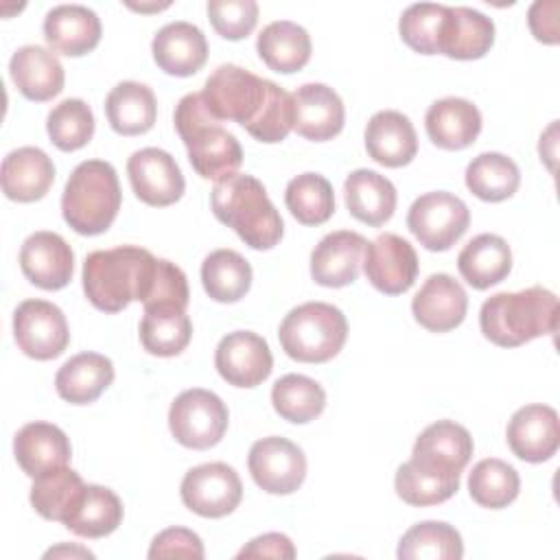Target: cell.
I'll return each mask as SVG.
<instances>
[{
	"instance_id": "obj_1",
	"label": "cell",
	"mask_w": 560,
	"mask_h": 560,
	"mask_svg": "<svg viewBox=\"0 0 560 560\" xmlns=\"http://www.w3.org/2000/svg\"><path fill=\"white\" fill-rule=\"evenodd\" d=\"M201 98L219 122H238L258 142H282L293 129V96L241 66H219L206 79Z\"/></svg>"
},
{
	"instance_id": "obj_2",
	"label": "cell",
	"mask_w": 560,
	"mask_h": 560,
	"mask_svg": "<svg viewBox=\"0 0 560 560\" xmlns=\"http://www.w3.org/2000/svg\"><path fill=\"white\" fill-rule=\"evenodd\" d=\"M158 258L136 245L96 249L83 260V291L90 304L105 313H118L129 302H144L151 293Z\"/></svg>"
},
{
	"instance_id": "obj_3",
	"label": "cell",
	"mask_w": 560,
	"mask_h": 560,
	"mask_svg": "<svg viewBox=\"0 0 560 560\" xmlns=\"http://www.w3.org/2000/svg\"><path fill=\"white\" fill-rule=\"evenodd\" d=\"M210 206L214 217L252 249H271L284 234L280 212L269 201L265 186L252 175L234 173L214 182Z\"/></svg>"
},
{
	"instance_id": "obj_4",
	"label": "cell",
	"mask_w": 560,
	"mask_h": 560,
	"mask_svg": "<svg viewBox=\"0 0 560 560\" xmlns=\"http://www.w3.org/2000/svg\"><path fill=\"white\" fill-rule=\"evenodd\" d=\"M479 326L488 341L516 348L558 328V298L545 287L490 295L479 313Z\"/></svg>"
},
{
	"instance_id": "obj_5",
	"label": "cell",
	"mask_w": 560,
	"mask_h": 560,
	"mask_svg": "<svg viewBox=\"0 0 560 560\" xmlns=\"http://www.w3.org/2000/svg\"><path fill=\"white\" fill-rule=\"evenodd\" d=\"M175 129L186 144L190 166L203 179H223L243 164V149L234 133L206 109L201 92L186 94L175 107Z\"/></svg>"
},
{
	"instance_id": "obj_6",
	"label": "cell",
	"mask_w": 560,
	"mask_h": 560,
	"mask_svg": "<svg viewBox=\"0 0 560 560\" xmlns=\"http://www.w3.org/2000/svg\"><path fill=\"white\" fill-rule=\"evenodd\" d=\"M122 192L114 166L85 160L68 177L61 195L63 221L83 236L103 234L120 210Z\"/></svg>"
},
{
	"instance_id": "obj_7",
	"label": "cell",
	"mask_w": 560,
	"mask_h": 560,
	"mask_svg": "<svg viewBox=\"0 0 560 560\" xmlns=\"http://www.w3.org/2000/svg\"><path fill=\"white\" fill-rule=\"evenodd\" d=\"M348 337L346 315L326 302H304L280 322L278 339L287 357L302 363H326Z\"/></svg>"
},
{
	"instance_id": "obj_8",
	"label": "cell",
	"mask_w": 560,
	"mask_h": 560,
	"mask_svg": "<svg viewBox=\"0 0 560 560\" xmlns=\"http://www.w3.org/2000/svg\"><path fill=\"white\" fill-rule=\"evenodd\" d=\"M225 402L208 389L192 387L182 392L168 409V429L173 438L195 451H206L221 442L228 429Z\"/></svg>"
},
{
	"instance_id": "obj_9",
	"label": "cell",
	"mask_w": 560,
	"mask_h": 560,
	"mask_svg": "<svg viewBox=\"0 0 560 560\" xmlns=\"http://www.w3.org/2000/svg\"><path fill=\"white\" fill-rule=\"evenodd\" d=\"M470 210L453 192L433 190L420 195L409 212L407 228L429 252L451 249L468 230Z\"/></svg>"
},
{
	"instance_id": "obj_10",
	"label": "cell",
	"mask_w": 560,
	"mask_h": 560,
	"mask_svg": "<svg viewBox=\"0 0 560 560\" xmlns=\"http://www.w3.org/2000/svg\"><path fill=\"white\" fill-rule=\"evenodd\" d=\"M13 337L18 348L37 361L57 359L70 343L63 311L46 300H24L18 304Z\"/></svg>"
},
{
	"instance_id": "obj_11",
	"label": "cell",
	"mask_w": 560,
	"mask_h": 560,
	"mask_svg": "<svg viewBox=\"0 0 560 560\" xmlns=\"http://www.w3.org/2000/svg\"><path fill=\"white\" fill-rule=\"evenodd\" d=\"M184 505L206 518H221L234 512L243 499V483L236 470L223 462L190 468L179 488Z\"/></svg>"
},
{
	"instance_id": "obj_12",
	"label": "cell",
	"mask_w": 560,
	"mask_h": 560,
	"mask_svg": "<svg viewBox=\"0 0 560 560\" xmlns=\"http://www.w3.org/2000/svg\"><path fill=\"white\" fill-rule=\"evenodd\" d=\"M247 468L258 488L269 494H291L306 477V457L287 438L269 435L252 444Z\"/></svg>"
},
{
	"instance_id": "obj_13",
	"label": "cell",
	"mask_w": 560,
	"mask_h": 560,
	"mask_svg": "<svg viewBox=\"0 0 560 560\" xmlns=\"http://www.w3.org/2000/svg\"><path fill=\"white\" fill-rule=\"evenodd\" d=\"M363 271L376 291L400 295L409 291L418 278V254L409 241L385 232L365 245Z\"/></svg>"
},
{
	"instance_id": "obj_14",
	"label": "cell",
	"mask_w": 560,
	"mask_h": 560,
	"mask_svg": "<svg viewBox=\"0 0 560 560\" xmlns=\"http://www.w3.org/2000/svg\"><path fill=\"white\" fill-rule=\"evenodd\" d=\"M129 184L140 201L164 208L184 195L186 182L175 158L162 149L147 147L127 160Z\"/></svg>"
},
{
	"instance_id": "obj_15",
	"label": "cell",
	"mask_w": 560,
	"mask_h": 560,
	"mask_svg": "<svg viewBox=\"0 0 560 560\" xmlns=\"http://www.w3.org/2000/svg\"><path fill=\"white\" fill-rule=\"evenodd\" d=\"M214 365L223 381L234 387H256L271 374L273 357L269 343L252 330L228 332L217 350Z\"/></svg>"
},
{
	"instance_id": "obj_16",
	"label": "cell",
	"mask_w": 560,
	"mask_h": 560,
	"mask_svg": "<svg viewBox=\"0 0 560 560\" xmlns=\"http://www.w3.org/2000/svg\"><path fill=\"white\" fill-rule=\"evenodd\" d=\"M512 453L529 464L547 462L560 446V420L549 405H525L508 422L505 431Z\"/></svg>"
},
{
	"instance_id": "obj_17",
	"label": "cell",
	"mask_w": 560,
	"mask_h": 560,
	"mask_svg": "<svg viewBox=\"0 0 560 560\" xmlns=\"http://www.w3.org/2000/svg\"><path fill=\"white\" fill-rule=\"evenodd\" d=\"M472 438L466 427L453 420L429 424L416 440L411 462L444 475H462L472 457Z\"/></svg>"
},
{
	"instance_id": "obj_18",
	"label": "cell",
	"mask_w": 560,
	"mask_h": 560,
	"mask_svg": "<svg viewBox=\"0 0 560 560\" xmlns=\"http://www.w3.org/2000/svg\"><path fill=\"white\" fill-rule=\"evenodd\" d=\"M20 269L35 287L59 291L72 280L74 254L57 232H35L22 243Z\"/></svg>"
},
{
	"instance_id": "obj_19",
	"label": "cell",
	"mask_w": 560,
	"mask_h": 560,
	"mask_svg": "<svg viewBox=\"0 0 560 560\" xmlns=\"http://www.w3.org/2000/svg\"><path fill=\"white\" fill-rule=\"evenodd\" d=\"M293 129L313 142L341 133L346 109L339 94L324 83H304L293 94Z\"/></svg>"
},
{
	"instance_id": "obj_20",
	"label": "cell",
	"mask_w": 560,
	"mask_h": 560,
	"mask_svg": "<svg viewBox=\"0 0 560 560\" xmlns=\"http://www.w3.org/2000/svg\"><path fill=\"white\" fill-rule=\"evenodd\" d=\"M468 311L464 287L448 273H433L424 280L411 300L413 319L431 332H448L457 328Z\"/></svg>"
},
{
	"instance_id": "obj_21",
	"label": "cell",
	"mask_w": 560,
	"mask_h": 560,
	"mask_svg": "<svg viewBox=\"0 0 560 560\" xmlns=\"http://www.w3.org/2000/svg\"><path fill=\"white\" fill-rule=\"evenodd\" d=\"M368 241L352 230L326 234L311 254V276L317 284L341 289L359 278L361 256Z\"/></svg>"
},
{
	"instance_id": "obj_22",
	"label": "cell",
	"mask_w": 560,
	"mask_h": 560,
	"mask_svg": "<svg viewBox=\"0 0 560 560\" xmlns=\"http://www.w3.org/2000/svg\"><path fill=\"white\" fill-rule=\"evenodd\" d=\"M153 61L173 77L199 72L208 59V42L199 26L190 22H171L162 26L151 44Z\"/></svg>"
},
{
	"instance_id": "obj_23",
	"label": "cell",
	"mask_w": 560,
	"mask_h": 560,
	"mask_svg": "<svg viewBox=\"0 0 560 560\" xmlns=\"http://www.w3.org/2000/svg\"><path fill=\"white\" fill-rule=\"evenodd\" d=\"M101 20L83 4L52 7L44 18V37L48 46L68 57H81L101 42Z\"/></svg>"
},
{
	"instance_id": "obj_24",
	"label": "cell",
	"mask_w": 560,
	"mask_h": 560,
	"mask_svg": "<svg viewBox=\"0 0 560 560\" xmlns=\"http://www.w3.org/2000/svg\"><path fill=\"white\" fill-rule=\"evenodd\" d=\"M365 151L387 168L409 164L418 153V136L411 120L396 109L376 112L365 127Z\"/></svg>"
},
{
	"instance_id": "obj_25",
	"label": "cell",
	"mask_w": 560,
	"mask_h": 560,
	"mask_svg": "<svg viewBox=\"0 0 560 560\" xmlns=\"http://www.w3.org/2000/svg\"><path fill=\"white\" fill-rule=\"evenodd\" d=\"M2 192L11 201L31 203L42 199L55 182L52 160L37 147H20L2 160Z\"/></svg>"
},
{
	"instance_id": "obj_26",
	"label": "cell",
	"mask_w": 560,
	"mask_h": 560,
	"mask_svg": "<svg viewBox=\"0 0 560 560\" xmlns=\"http://www.w3.org/2000/svg\"><path fill=\"white\" fill-rule=\"evenodd\" d=\"M9 72L20 90V94L28 101L44 103L57 96L63 90V66L52 50L28 44L13 52L9 61Z\"/></svg>"
},
{
	"instance_id": "obj_27",
	"label": "cell",
	"mask_w": 560,
	"mask_h": 560,
	"mask_svg": "<svg viewBox=\"0 0 560 560\" xmlns=\"http://www.w3.org/2000/svg\"><path fill=\"white\" fill-rule=\"evenodd\" d=\"M429 140L446 151L470 147L481 131V114L466 98L446 96L435 101L424 116Z\"/></svg>"
},
{
	"instance_id": "obj_28",
	"label": "cell",
	"mask_w": 560,
	"mask_h": 560,
	"mask_svg": "<svg viewBox=\"0 0 560 560\" xmlns=\"http://www.w3.org/2000/svg\"><path fill=\"white\" fill-rule=\"evenodd\" d=\"M13 453L20 468L33 479L50 468L68 466L72 457L68 435L50 422L24 424L13 438Z\"/></svg>"
},
{
	"instance_id": "obj_29",
	"label": "cell",
	"mask_w": 560,
	"mask_h": 560,
	"mask_svg": "<svg viewBox=\"0 0 560 560\" xmlns=\"http://www.w3.org/2000/svg\"><path fill=\"white\" fill-rule=\"evenodd\" d=\"M343 199L350 214L372 228L387 223L396 210L394 184L370 168H357L346 177Z\"/></svg>"
},
{
	"instance_id": "obj_30",
	"label": "cell",
	"mask_w": 560,
	"mask_h": 560,
	"mask_svg": "<svg viewBox=\"0 0 560 560\" xmlns=\"http://www.w3.org/2000/svg\"><path fill=\"white\" fill-rule=\"evenodd\" d=\"M114 381V365L105 354L81 352L70 357L55 376L57 394L70 405L94 402Z\"/></svg>"
},
{
	"instance_id": "obj_31",
	"label": "cell",
	"mask_w": 560,
	"mask_h": 560,
	"mask_svg": "<svg viewBox=\"0 0 560 560\" xmlns=\"http://www.w3.org/2000/svg\"><path fill=\"white\" fill-rule=\"evenodd\" d=\"M457 269L472 289H490L508 278L512 269V249L508 241L497 234H479L459 252Z\"/></svg>"
},
{
	"instance_id": "obj_32",
	"label": "cell",
	"mask_w": 560,
	"mask_h": 560,
	"mask_svg": "<svg viewBox=\"0 0 560 560\" xmlns=\"http://www.w3.org/2000/svg\"><path fill=\"white\" fill-rule=\"evenodd\" d=\"M311 48L313 46L306 28L289 20L267 24L256 39L258 57L269 70L282 74L302 70L311 59Z\"/></svg>"
},
{
	"instance_id": "obj_33",
	"label": "cell",
	"mask_w": 560,
	"mask_h": 560,
	"mask_svg": "<svg viewBox=\"0 0 560 560\" xmlns=\"http://www.w3.org/2000/svg\"><path fill=\"white\" fill-rule=\"evenodd\" d=\"M105 114L109 127L120 136L147 133L158 116L155 94L138 81H122L107 94Z\"/></svg>"
},
{
	"instance_id": "obj_34",
	"label": "cell",
	"mask_w": 560,
	"mask_h": 560,
	"mask_svg": "<svg viewBox=\"0 0 560 560\" xmlns=\"http://www.w3.org/2000/svg\"><path fill=\"white\" fill-rule=\"evenodd\" d=\"M122 521L120 499L105 486L88 483L70 508L63 525L83 538L109 536Z\"/></svg>"
},
{
	"instance_id": "obj_35",
	"label": "cell",
	"mask_w": 560,
	"mask_h": 560,
	"mask_svg": "<svg viewBox=\"0 0 560 560\" xmlns=\"http://www.w3.org/2000/svg\"><path fill=\"white\" fill-rule=\"evenodd\" d=\"M494 44V22L481 11L451 7L440 55L451 59H481Z\"/></svg>"
},
{
	"instance_id": "obj_36",
	"label": "cell",
	"mask_w": 560,
	"mask_h": 560,
	"mask_svg": "<svg viewBox=\"0 0 560 560\" xmlns=\"http://www.w3.org/2000/svg\"><path fill=\"white\" fill-rule=\"evenodd\" d=\"M192 322L184 308L153 306L144 308L140 322V343L153 357H175L190 343Z\"/></svg>"
},
{
	"instance_id": "obj_37",
	"label": "cell",
	"mask_w": 560,
	"mask_h": 560,
	"mask_svg": "<svg viewBox=\"0 0 560 560\" xmlns=\"http://www.w3.org/2000/svg\"><path fill=\"white\" fill-rule=\"evenodd\" d=\"M201 284L214 302H238L252 287V267L234 249H214L201 262Z\"/></svg>"
},
{
	"instance_id": "obj_38",
	"label": "cell",
	"mask_w": 560,
	"mask_h": 560,
	"mask_svg": "<svg viewBox=\"0 0 560 560\" xmlns=\"http://www.w3.org/2000/svg\"><path fill=\"white\" fill-rule=\"evenodd\" d=\"M518 184L521 171L516 162L503 153H481L466 166V186L481 201H503L516 192Z\"/></svg>"
},
{
	"instance_id": "obj_39",
	"label": "cell",
	"mask_w": 560,
	"mask_h": 560,
	"mask_svg": "<svg viewBox=\"0 0 560 560\" xmlns=\"http://www.w3.org/2000/svg\"><path fill=\"white\" fill-rule=\"evenodd\" d=\"M396 556L400 560H459L464 556V542L453 525L422 521L402 534Z\"/></svg>"
},
{
	"instance_id": "obj_40",
	"label": "cell",
	"mask_w": 560,
	"mask_h": 560,
	"mask_svg": "<svg viewBox=\"0 0 560 560\" xmlns=\"http://www.w3.org/2000/svg\"><path fill=\"white\" fill-rule=\"evenodd\" d=\"M271 405L280 418L304 424L324 411L326 392L315 378L304 374H284L271 387Z\"/></svg>"
},
{
	"instance_id": "obj_41",
	"label": "cell",
	"mask_w": 560,
	"mask_h": 560,
	"mask_svg": "<svg viewBox=\"0 0 560 560\" xmlns=\"http://www.w3.org/2000/svg\"><path fill=\"white\" fill-rule=\"evenodd\" d=\"M83 488L85 483L79 472L68 466H57L35 477L31 486V505L42 518L63 523Z\"/></svg>"
},
{
	"instance_id": "obj_42",
	"label": "cell",
	"mask_w": 560,
	"mask_h": 560,
	"mask_svg": "<svg viewBox=\"0 0 560 560\" xmlns=\"http://www.w3.org/2000/svg\"><path fill=\"white\" fill-rule=\"evenodd\" d=\"M284 203L302 225H322L335 212V192L319 173H302L287 184Z\"/></svg>"
},
{
	"instance_id": "obj_43",
	"label": "cell",
	"mask_w": 560,
	"mask_h": 560,
	"mask_svg": "<svg viewBox=\"0 0 560 560\" xmlns=\"http://www.w3.org/2000/svg\"><path fill=\"white\" fill-rule=\"evenodd\" d=\"M521 490V479L514 466L503 459L488 457L472 466L468 475V492L475 503L490 510L508 508Z\"/></svg>"
},
{
	"instance_id": "obj_44",
	"label": "cell",
	"mask_w": 560,
	"mask_h": 560,
	"mask_svg": "<svg viewBox=\"0 0 560 560\" xmlns=\"http://www.w3.org/2000/svg\"><path fill=\"white\" fill-rule=\"evenodd\" d=\"M396 494L416 508L448 501L459 488V475H444L413 464L411 459L396 470Z\"/></svg>"
},
{
	"instance_id": "obj_45",
	"label": "cell",
	"mask_w": 560,
	"mask_h": 560,
	"mask_svg": "<svg viewBox=\"0 0 560 560\" xmlns=\"http://www.w3.org/2000/svg\"><path fill=\"white\" fill-rule=\"evenodd\" d=\"M448 9L451 7L431 2L407 7L398 20L400 39L420 55H438L444 39Z\"/></svg>"
},
{
	"instance_id": "obj_46",
	"label": "cell",
	"mask_w": 560,
	"mask_h": 560,
	"mask_svg": "<svg viewBox=\"0 0 560 560\" xmlns=\"http://www.w3.org/2000/svg\"><path fill=\"white\" fill-rule=\"evenodd\" d=\"M46 131L59 151H77L94 136V114L85 101L66 98L50 109Z\"/></svg>"
},
{
	"instance_id": "obj_47",
	"label": "cell",
	"mask_w": 560,
	"mask_h": 560,
	"mask_svg": "<svg viewBox=\"0 0 560 560\" xmlns=\"http://www.w3.org/2000/svg\"><path fill=\"white\" fill-rule=\"evenodd\" d=\"M206 11L212 28L230 42L247 37L258 22V4L254 0H210Z\"/></svg>"
},
{
	"instance_id": "obj_48",
	"label": "cell",
	"mask_w": 560,
	"mask_h": 560,
	"mask_svg": "<svg viewBox=\"0 0 560 560\" xmlns=\"http://www.w3.org/2000/svg\"><path fill=\"white\" fill-rule=\"evenodd\" d=\"M188 280L186 273L171 260L158 258V269L153 278V287L149 298L142 302L144 308L153 306H177L184 308L188 306Z\"/></svg>"
},
{
	"instance_id": "obj_49",
	"label": "cell",
	"mask_w": 560,
	"mask_h": 560,
	"mask_svg": "<svg viewBox=\"0 0 560 560\" xmlns=\"http://www.w3.org/2000/svg\"><path fill=\"white\" fill-rule=\"evenodd\" d=\"M149 558H203V542L201 538L186 527H168L160 532L151 547Z\"/></svg>"
},
{
	"instance_id": "obj_50",
	"label": "cell",
	"mask_w": 560,
	"mask_h": 560,
	"mask_svg": "<svg viewBox=\"0 0 560 560\" xmlns=\"http://www.w3.org/2000/svg\"><path fill=\"white\" fill-rule=\"evenodd\" d=\"M236 558H295V547L289 536L271 532L252 538Z\"/></svg>"
},
{
	"instance_id": "obj_51",
	"label": "cell",
	"mask_w": 560,
	"mask_h": 560,
	"mask_svg": "<svg viewBox=\"0 0 560 560\" xmlns=\"http://www.w3.org/2000/svg\"><path fill=\"white\" fill-rule=\"evenodd\" d=\"M556 11L558 2L556 0H538L529 9V28L538 42L545 44H556L558 42V24H556Z\"/></svg>"
},
{
	"instance_id": "obj_52",
	"label": "cell",
	"mask_w": 560,
	"mask_h": 560,
	"mask_svg": "<svg viewBox=\"0 0 560 560\" xmlns=\"http://www.w3.org/2000/svg\"><path fill=\"white\" fill-rule=\"evenodd\" d=\"M57 556H83V558H94L92 551L83 549V547H68V545H59V547H52L44 553V558H57Z\"/></svg>"
}]
</instances>
